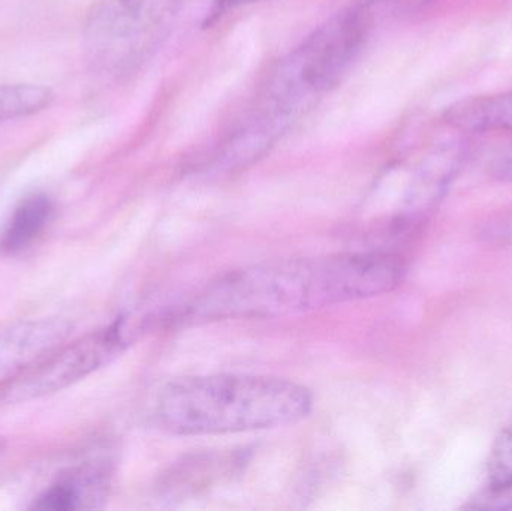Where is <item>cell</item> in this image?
I'll return each instance as SVG.
<instances>
[{
  "instance_id": "cell-6",
  "label": "cell",
  "mask_w": 512,
  "mask_h": 511,
  "mask_svg": "<svg viewBox=\"0 0 512 511\" xmlns=\"http://www.w3.org/2000/svg\"><path fill=\"white\" fill-rule=\"evenodd\" d=\"M71 333L65 318L18 321L0 332V386L59 348Z\"/></svg>"
},
{
  "instance_id": "cell-10",
  "label": "cell",
  "mask_w": 512,
  "mask_h": 511,
  "mask_svg": "<svg viewBox=\"0 0 512 511\" xmlns=\"http://www.w3.org/2000/svg\"><path fill=\"white\" fill-rule=\"evenodd\" d=\"M487 477L493 491L512 488V416L499 432L487 461Z\"/></svg>"
},
{
  "instance_id": "cell-8",
  "label": "cell",
  "mask_w": 512,
  "mask_h": 511,
  "mask_svg": "<svg viewBox=\"0 0 512 511\" xmlns=\"http://www.w3.org/2000/svg\"><path fill=\"white\" fill-rule=\"evenodd\" d=\"M53 216V201L45 194H32L20 201L0 231V252L18 255L44 233Z\"/></svg>"
},
{
  "instance_id": "cell-3",
  "label": "cell",
  "mask_w": 512,
  "mask_h": 511,
  "mask_svg": "<svg viewBox=\"0 0 512 511\" xmlns=\"http://www.w3.org/2000/svg\"><path fill=\"white\" fill-rule=\"evenodd\" d=\"M375 0H357L307 36L276 68L248 114L276 137L340 83L366 44Z\"/></svg>"
},
{
  "instance_id": "cell-7",
  "label": "cell",
  "mask_w": 512,
  "mask_h": 511,
  "mask_svg": "<svg viewBox=\"0 0 512 511\" xmlns=\"http://www.w3.org/2000/svg\"><path fill=\"white\" fill-rule=\"evenodd\" d=\"M107 477L98 468H81L57 480L38 500L33 510L65 511L98 507L107 494Z\"/></svg>"
},
{
  "instance_id": "cell-9",
  "label": "cell",
  "mask_w": 512,
  "mask_h": 511,
  "mask_svg": "<svg viewBox=\"0 0 512 511\" xmlns=\"http://www.w3.org/2000/svg\"><path fill=\"white\" fill-rule=\"evenodd\" d=\"M53 95L36 84H0V122L30 116L48 107Z\"/></svg>"
},
{
  "instance_id": "cell-2",
  "label": "cell",
  "mask_w": 512,
  "mask_h": 511,
  "mask_svg": "<svg viewBox=\"0 0 512 511\" xmlns=\"http://www.w3.org/2000/svg\"><path fill=\"white\" fill-rule=\"evenodd\" d=\"M312 393L294 381L262 375H201L159 393L155 417L182 437L240 434L294 425L309 416Z\"/></svg>"
},
{
  "instance_id": "cell-13",
  "label": "cell",
  "mask_w": 512,
  "mask_h": 511,
  "mask_svg": "<svg viewBox=\"0 0 512 511\" xmlns=\"http://www.w3.org/2000/svg\"><path fill=\"white\" fill-rule=\"evenodd\" d=\"M2 450H3V441L0 440V453H2Z\"/></svg>"
},
{
  "instance_id": "cell-12",
  "label": "cell",
  "mask_w": 512,
  "mask_h": 511,
  "mask_svg": "<svg viewBox=\"0 0 512 511\" xmlns=\"http://www.w3.org/2000/svg\"><path fill=\"white\" fill-rule=\"evenodd\" d=\"M265 2V0H216V11L221 12L224 9L236 8V6L249 5V3Z\"/></svg>"
},
{
  "instance_id": "cell-4",
  "label": "cell",
  "mask_w": 512,
  "mask_h": 511,
  "mask_svg": "<svg viewBox=\"0 0 512 511\" xmlns=\"http://www.w3.org/2000/svg\"><path fill=\"white\" fill-rule=\"evenodd\" d=\"M185 0H95L86 24L93 65L114 77L132 74L170 36Z\"/></svg>"
},
{
  "instance_id": "cell-1",
  "label": "cell",
  "mask_w": 512,
  "mask_h": 511,
  "mask_svg": "<svg viewBox=\"0 0 512 511\" xmlns=\"http://www.w3.org/2000/svg\"><path fill=\"white\" fill-rule=\"evenodd\" d=\"M403 264L378 252L291 258L234 270L191 306L198 320H243L316 311L394 290Z\"/></svg>"
},
{
  "instance_id": "cell-5",
  "label": "cell",
  "mask_w": 512,
  "mask_h": 511,
  "mask_svg": "<svg viewBox=\"0 0 512 511\" xmlns=\"http://www.w3.org/2000/svg\"><path fill=\"white\" fill-rule=\"evenodd\" d=\"M135 318L120 317L110 326L51 351L2 387L8 404L33 401L60 392L123 353L140 333Z\"/></svg>"
},
{
  "instance_id": "cell-11",
  "label": "cell",
  "mask_w": 512,
  "mask_h": 511,
  "mask_svg": "<svg viewBox=\"0 0 512 511\" xmlns=\"http://www.w3.org/2000/svg\"><path fill=\"white\" fill-rule=\"evenodd\" d=\"M496 171H498L502 179L512 182V149L508 150V152L499 159Z\"/></svg>"
}]
</instances>
